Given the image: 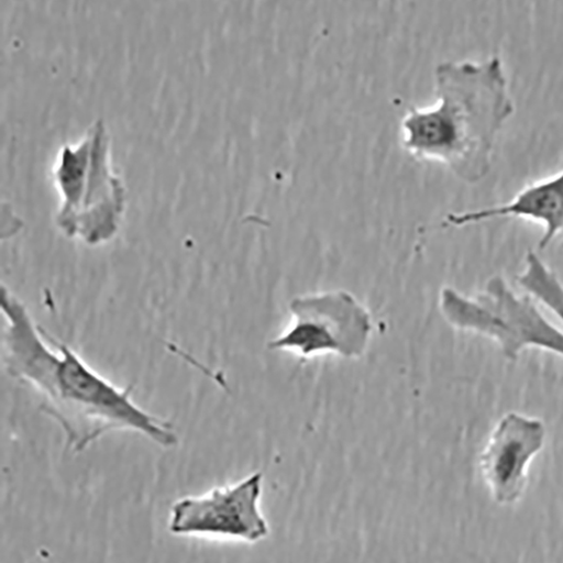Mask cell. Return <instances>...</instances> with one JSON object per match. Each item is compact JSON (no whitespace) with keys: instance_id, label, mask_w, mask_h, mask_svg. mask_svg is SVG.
<instances>
[{"instance_id":"6da1fadb","label":"cell","mask_w":563,"mask_h":563,"mask_svg":"<svg viewBox=\"0 0 563 563\" xmlns=\"http://www.w3.org/2000/svg\"><path fill=\"white\" fill-rule=\"evenodd\" d=\"M0 310L7 371L37 393L42 410L58 422L74 452L114 432L143 435L165 449L177 445L169 421L140 407L130 388L118 387L70 346L41 331L7 287L0 291Z\"/></svg>"},{"instance_id":"52a82bcc","label":"cell","mask_w":563,"mask_h":563,"mask_svg":"<svg viewBox=\"0 0 563 563\" xmlns=\"http://www.w3.org/2000/svg\"><path fill=\"white\" fill-rule=\"evenodd\" d=\"M523 219L539 223L543 233L539 250H547L559 236L563 249V169L536 181L516 195L509 202L476 211L451 213L445 223L465 227L495 219Z\"/></svg>"},{"instance_id":"277c9868","label":"cell","mask_w":563,"mask_h":563,"mask_svg":"<svg viewBox=\"0 0 563 563\" xmlns=\"http://www.w3.org/2000/svg\"><path fill=\"white\" fill-rule=\"evenodd\" d=\"M294 322L284 334L269 342L274 351H288L302 357L336 354L362 356L371 333L368 311L345 291L301 296L292 300Z\"/></svg>"},{"instance_id":"5b68a950","label":"cell","mask_w":563,"mask_h":563,"mask_svg":"<svg viewBox=\"0 0 563 563\" xmlns=\"http://www.w3.org/2000/svg\"><path fill=\"white\" fill-rule=\"evenodd\" d=\"M263 475L209 492L177 499L172 508L168 531L176 537L258 543L269 536L262 511Z\"/></svg>"},{"instance_id":"8992f818","label":"cell","mask_w":563,"mask_h":563,"mask_svg":"<svg viewBox=\"0 0 563 563\" xmlns=\"http://www.w3.org/2000/svg\"><path fill=\"white\" fill-rule=\"evenodd\" d=\"M547 435L545 422L536 416L508 411L497 420L479 457L483 479L497 504L509 506L522 498Z\"/></svg>"},{"instance_id":"3957f363","label":"cell","mask_w":563,"mask_h":563,"mask_svg":"<svg viewBox=\"0 0 563 563\" xmlns=\"http://www.w3.org/2000/svg\"><path fill=\"white\" fill-rule=\"evenodd\" d=\"M63 196L57 223L69 239L99 246L114 239L125 209V190L110 164V139L103 122L81 143L62 151L55 173Z\"/></svg>"},{"instance_id":"7a4b0ae2","label":"cell","mask_w":563,"mask_h":563,"mask_svg":"<svg viewBox=\"0 0 563 563\" xmlns=\"http://www.w3.org/2000/svg\"><path fill=\"white\" fill-rule=\"evenodd\" d=\"M435 103L411 109L401 121L405 152L418 162L445 166L466 184H478L493 166L499 132L514 114L504 64L444 62L435 69Z\"/></svg>"}]
</instances>
